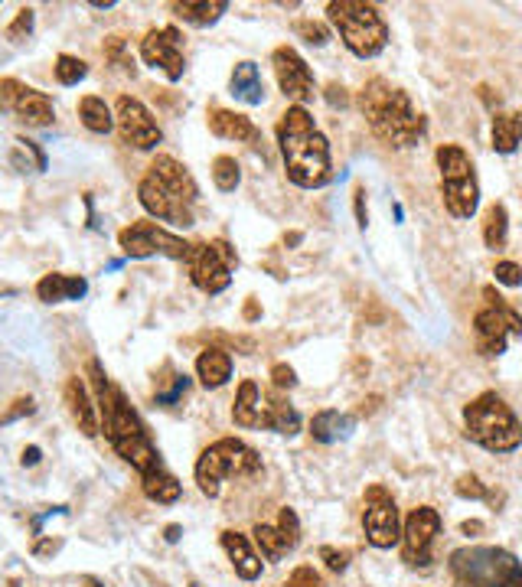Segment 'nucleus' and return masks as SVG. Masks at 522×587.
<instances>
[{
    "mask_svg": "<svg viewBox=\"0 0 522 587\" xmlns=\"http://www.w3.org/2000/svg\"><path fill=\"white\" fill-rule=\"evenodd\" d=\"M89 382L98 402V415H102V431L108 437L111 451H115L124 464L138 470L141 477V490L151 503L170 506L180 499V480L167 470L164 457H160L157 444L151 441V431H147L144 418L138 415V408L128 402L115 379L102 369V362L89 359Z\"/></svg>",
    "mask_w": 522,
    "mask_h": 587,
    "instance_id": "1",
    "label": "nucleus"
},
{
    "mask_svg": "<svg viewBox=\"0 0 522 587\" xmlns=\"http://www.w3.org/2000/svg\"><path fill=\"white\" fill-rule=\"evenodd\" d=\"M278 147L284 157V173L301 190H323L333 180L330 144L317 131L314 115L304 105H288L275 124Z\"/></svg>",
    "mask_w": 522,
    "mask_h": 587,
    "instance_id": "2",
    "label": "nucleus"
},
{
    "mask_svg": "<svg viewBox=\"0 0 522 587\" xmlns=\"http://www.w3.org/2000/svg\"><path fill=\"white\" fill-rule=\"evenodd\" d=\"M356 105L363 111L369 131L376 134L385 147H392V151L418 147V141L428 131V121L415 108L412 95L382 76L369 79L363 89H359Z\"/></svg>",
    "mask_w": 522,
    "mask_h": 587,
    "instance_id": "3",
    "label": "nucleus"
},
{
    "mask_svg": "<svg viewBox=\"0 0 522 587\" xmlns=\"http://www.w3.org/2000/svg\"><path fill=\"white\" fill-rule=\"evenodd\" d=\"M138 203L157 222H170L177 229L196 226V203H200V183L177 157L157 154L138 183Z\"/></svg>",
    "mask_w": 522,
    "mask_h": 587,
    "instance_id": "4",
    "label": "nucleus"
},
{
    "mask_svg": "<svg viewBox=\"0 0 522 587\" xmlns=\"http://www.w3.org/2000/svg\"><path fill=\"white\" fill-rule=\"evenodd\" d=\"M464 437L490 454H513L522 447V424L503 395L480 392L464 405Z\"/></svg>",
    "mask_w": 522,
    "mask_h": 587,
    "instance_id": "5",
    "label": "nucleus"
},
{
    "mask_svg": "<svg viewBox=\"0 0 522 587\" xmlns=\"http://www.w3.org/2000/svg\"><path fill=\"white\" fill-rule=\"evenodd\" d=\"M232 421L245 431H275L284 437L301 431V415L288 402V392L275 389V385L261 389L255 379H242L232 402Z\"/></svg>",
    "mask_w": 522,
    "mask_h": 587,
    "instance_id": "6",
    "label": "nucleus"
},
{
    "mask_svg": "<svg viewBox=\"0 0 522 587\" xmlns=\"http://www.w3.org/2000/svg\"><path fill=\"white\" fill-rule=\"evenodd\" d=\"M451 587H522V561L500 545H464L447 558Z\"/></svg>",
    "mask_w": 522,
    "mask_h": 587,
    "instance_id": "7",
    "label": "nucleus"
},
{
    "mask_svg": "<svg viewBox=\"0 0 522 587\" xmlns=\"http://www.w3.org/2000/svg\"><path fill=\"white\" fill-rule=\"evenodd\" d=\"M327 17L337 27L343 46L356 59H376L389 46V23L379 14L376 4L363 0H330Z\"/></svg>",
    "mask_w": 522,
    "mask_h": 587,
    "instance_id": "8",
    "label": "nucleus"
},
{
    "mask_svg": "<svg viewBox=\"0 0 522 587\" xmlns=\"http://www.w3.org/2000/svg\"><path fill=\"white\" fill-rule=\"evenodd\" d=\"M438 160V177H441V199L447 216L470 219L480 209V180L477 167L461 144H441L434 151Z\"/></svg>",
    "mask_w": 522,
    "mask_h": 587,
    "instance_id": "9",
    "label": "nucleus"
},
{
    "mask_svg": "<svg viewBox=\"0 0 522 587\" xmlns=\"http://www.w3.org/2000/svg\"><path fill=\"white\" fill-rule=\"evenodd\" d=\"M261 470V457L255 447H248L239 437H219L216 444H209L196 460V486L200 493L216 499L222 490V480L229 477H255Z\"/></svg>",
    "mask_w": 522,
    "mask_h": 587,
    "instance_id": "10",
    "label": "nucleus"
},
{
    "mask_svg": "<svg viewBox=\"0 0 522 587\" xmlns=\"http://www.w3.org/2000/svg\"><path fill=\"white\" fill-rule=\"evenodd\" d=\"M483 307L474 317V349L483 359H496L506 353L509 340L522 336V314L496 291L493 284L483 287Z\"/></svg>",
    "mask_w": 522,
    "mask_h": 587,
    "instance_id": "11",
    "label": "nucleus"
},
{
    "mask_svg": "<svg viewBox=\"0 0 522 587\" xmlns=\"http://www.w3.org/2000/svg\"><path fill=\"white\" fill-rule=\"evenodd\" d=\"M239 268V255L226 239L213 242H193V252L186 258V271L196 291H203L209 297L222 294L232 284V271Z\"/></svg>",
    "mask_w": 522,
    "mask_h": 587,
    "instance_id": "12",
    "label": "nucleus"
},
{
    "mask_svg": "<svg viewBox=\"0 0 522 587\" xmlns=\"http://www.w3.org/2000/svg\"><path fill=\"white\" fill-rule=\"evenodd\" d=\"M118 245L128 258L164 255V258H173V261H183V265L193 252V242H186V239H180V235L167 232L164 226H157L154 219H134L131 226H124L118 232Z\"/></svg>",
    "mask_w": 522,
    "mask_h": 587,
    "instance_id": "13",
    "label": "nucleus"
},
{
    "mask_svg": "<svg viewBox=\"0 0 522 587\" xmlns=\"http://www.w3.org/2000/svg\"><path fill=\"white\" fill-rule=\"evenodd\" d=\"M363 532H366V542L372 548H392L402 542V512H399V503H395V496L385 490L382 483H372L366 496H363Z\"/></svg>",
    "mask_w": 522,
    "mask_h": 587,
    "instance_id": "14",
    "label": "nucleus"
},
{
    "mask_svg": "<svg viewBox=\"0 0 522 587\" xmlns=\"http://www.w3.org/2000/svg\"><path fill=\"white\" fill-rule=\"evenodd\" d=\"M115 128L121 141L134 151H154L157 144H164V131L154 121L151 108L134 95H121L115 102Z\"/></svg>",
    "mask_w": 522,
    "mask_h": 587,
    "instance_id": "15",
    "label": "nucleus"
},
{
    "mask_svg": "<svg viewBox=\"0 0 522 587\" xmlns=\"http://www.w3.org/2000/svg\"><path fill=\"white\" fill-rule=\"evenodd\" d=\"M441 535V512L434 506H418L405 516L402 526V561L412 568L431 565V545Z\"/></svg>",
    "mask_w": 522,
    "mask_h": 587,
    "instance_id": "16",
    "label": "nucleus"
},
{
    "mask_svg": "<svg viewBox=\"0 0 522 587\" xmlns=\"http://www.w3.org/2000/svg\"><path fill=\"white\" fill-rule=\"evenodd\" d=\"M0 102L7 111H14L17 121H23L27 128H49L56 121V105L46 92L23 85L17 79H0Z\"/></svg>",
    "mask_w": 522,
    "mask_h": 587,
    "instance_id": "17",
    "label": "nucleus"
},
{
    "mask_svg": "<svg viewBox=\"0 0 522 587\" xmlns=\"http://www.w3.org/2000/svg\"><path fill=\"white\" fill-rule=\"evenodd\" d=\"M141 59L144 66L164 72L167 82H180L186 72V56H183V33L177 27H157L147 30L141 40Z\"/></svg>",
    "mask_w": 522,
    "mask_h": 587,
    "instance_id": "18",
    "label": "nucleus"
},
{
    "mask_svg": "<svg viewBox=\"0 0 522 587\" xmlns=\"http://www.w3.org/2000/svg\"><path fill=\"white\" fill-rule=\"evenodd\" d=\"M271 69H275L278 89L284 98H291L294 105H307L314 98V72H310L307 59L297 53L294 46H275L271 53Z\"/></svg>",
    "mask_w": 522,
    "mask_h": 587,
    "instance_id": "19",
    "label": "nucleus"
},
{
    "mask_svg": "<svg viewBox=\"0 0 522 587\" xmlns=\"http://www.w3.org/2000/svg\"><path fill=\"white\" fill-rule=\"evenodd\" d=\"M95 392L85 385L82 376H69L66 379V389H62V398H66V408L72 421H76V428L85 434V437H95L102 431V415H98V402L92 398Z\"/></svg>",
    "mask_w": 522,
    "mask_h": 587,
    "instance_id": "20",
    "label": "nucleus"
},
{
    "mask_svg": "<svg viewBox=\"0 0 522 587\" xmlns=\"http://www.w3.org/2000/svg\"><path fill=\"white\" fill-rule=\"evenodd\" d=\"M209 131L222 137V141L252 144V147L261 144V131L255 128V121L232 108H209Z\"/></svg>",
    "mask_w": 522,
    "mask_h": 587,
    "instance_id": "21",
    "label": "nucleus"
},
{
    "mask_svg": "<svg viewBox=\"0 0 522 587\" xmlns=\"http://www.w3.org/2000/svg\"><path fill=\"white\" fill-rule=\"evenodd\" d=\"M219 545L226 548L232 568L242 581H258L261 578V555L252 548V542H248V535L226 529L219 535Z\"/></svg>",
    "mask_w": 522,
    "mask_h": 587,
    "instance_id": "22",
    "label": "nucleus"
},
{
    "mask_svg": "<svg viewBox=\"0 0 522 587\" xmlns=\"http://www.w3.org/2000/svg\"><path fill=\"white\" fill-rule=\"evenodd\" d=\"M85 294H89V281H85L82 274H62V271H53V274H43L40 284H36V297H40L43 304L82 301Z\"/></svg>",
    "mask_w": 522,
    "mask_h": 587,
    "instance_id": "23",
    "label": "nucleus"
},
{
    "mask_svg": "<svg viewBox=\"0 0 522 587\" xmlns=\"http://www.w3.org/2000/svg\"><path fill=\"white\" fill-rule=\"evenodd\" d=\"M229 92L232 98H239L242 105H265V79H261V69L255 66L252 59L235 62L232 76H229Z\"/></svg>",
    "mask_w": 522,
    "mask_h": 587,
    "instance_id": "24",
    "label": "nucleus"
},
{
    "mask_svg": "<svg viewBox=\"0 0 522 587\" xmlns=\"http://www.w3.org/2000/svg\"><path fill=\"white\" fill-rule=\"evenodd\" d=\"M353 428H356V418L346 415V411H340V408H323L310 418V437H314L317 444L346 441V437L353 434Z\"/></svg>",
    "mask_w": 522,
    "mask_h": 587,
    "instance_id": "25",
    "label": "nucleus"
},
{
    "mask_svg": "<svg viewBox=\"0 0 522 587\" xmlns=\"http://www.w3.org/2000/svg\"><path fill=\"white\" fill-rule=\"evenodd\" d=\"M196 379H200L203 389H222L232 379V356L229 349L222 346H206L200 356H196Z\"/></svg>",
    "mask_w": 522,
    "mask_h": 587,
    "instance_id": "26",
    "label": "nucleus"
},
{
    "mask_svg": "<svg viewBox=\"0 0 522 587\" xmlns=\"http://www.w3.org/2000/svg\"><path fill=\"white\" fill-rule=\"evenodd\" d=\"M170 10L173 17L190 23V27H213L229 10V4L226 0H177V4H170Z\"/></svg>",
    "mask_w": 522,
    "mask_h": 587,
    "instance_id": "27",
    "label": "nucleus"
},
{
    "mask_svg": "<svg viewBox=\"0 0 522 587\" xmlns=\"http://www.w3.org/2000/svg\"><path fill=\"white\" fill-rule=\"evenodd\" d=\"M490 141L496 154H513L522 144V111H500V115H493Z\"/></svg>",
    "mask_w": 522,
    "mask_h": 587,
    "instance_id": "28",
    "label": "nucleus"
},
{
    "mask_svg": "<svg viewBox=\"0 0 522 587\" xmlns=\"http://www.w3.org/2000/svg\"><path fill=\"white\" fill-rule=\"evenodd\" d=\"M79 121L92 134H111L115 131V111H111L105 105V98H98V95H85L79 102Z\"/></svg>",
    "mask_w": 522,
    "mask_h": 587,
    "instance_id": "29",
    "label": "nucleus"
},
{
    "mask_svg": "<svg viewBox=\"0 0 522 587\" xmlns=\"http://www.w3.org/2000/svg\"><path fill=\"white\" fill-rule=\"evenodd\" d=\"M483 242H487L490 252H503L509 242V212L503 203H493L483 212Z\"/></svg>",
    "mask_w": 522,
    "mask_h": 587,
    "instance_id": "30",
    "label": "nucleus"
},
{
    "mask_svg": "<svg viewBox=\"0 0 522 587\" xmlns=\"http://www.w3.org/2000/svg\"><path fill=\"white\" fill-rule=\"evenodd\" d=\"M252 535H255V545L261 548V558H265V561H281L284 555L291 552L278 526H268V522H258V526L252 529Z\"/></svg>",
    "mask_w": 522,
    "mask_h": 587,
    "instance_id": "31",
    "label": "nucleus"
},
{
    "mask_svg": "<svg viewBox=\"0 0 522 587\" xmlns=\"http://www.w3.org/2000/svg\"><path fill=\"white\" fill-rule=\"evenodd\" d=\"M213 183H216L219 193H235V190H239V183H242L239 160L229 157V154H219L213 160Z\"/></svg>",
    "mask_w": 522,
    "mask_h": 587,
    "instance_id": "32",
    "label": "nucleus"
},
{
    "mask_svg": "<svg viewBox=\"0 0 522 587\" xmlns=\"http://www.w3.org/2000/svg\"><path fill=\"white\" fill-rule=\"evenodd\" d=\"M102 56L108 66H115L118 72H124V76H134V56L128 53V40L124 36H108L105 46H102Z\"/></svg>",
    "mask_w": 522,
    "mask_h": 587,
    "instance_id": "33",
    "label": "nucleus"
},
{
    "mask_svg": "<svg viewBox=\"0 0 522 587\" xmlns=\"http://www.w3.org/2000/svg\"><path fill=\"white\" fill-rule=\"evenodd\" d=\"M53 72H56V82H59V85H66V89H72V85H79L85 76H89V66H85V62H82L79 56L62 53V56H56Z\"/></svg>",
    "mask_w": 522,
    "mask_h": 587,
    "instance_id": "34",
    "label": "nucleus"
},
{
    "mask_svg": "<svg viewBox=\"0 0 522 587\" xmlns=\"http://www.w3.org/2000/svg\"><path fill=\"white\" fill-rule=\"evenodd\" d=\"M186 392H190V379L180 376V372H170V379H164L157 385L154 392V402L164 405V408H173L180 402V398H186Z\"/></svg>",
    "mask_w": 522,
    "mask_h": 587,
    "instance_id": "35",
    "label": "nucleus"
},
{
    "mask_svg": "<svg viewBox=\"0 0 522 587\" xmlns=\"http://www.w3.org/2000/svg\"><path fill=\"white\" fill-rule=\"evenodd\" d=\"M294 33L301 36V40H307L310 46H327L330 43V27L327 23H320V20H297Z\"/></svg>",
    "mask_w": 522,
    "mask_h": 587,
    "instance_id": "36",
    "label": "nucleus"
},
{
    "mask_svg": "<svg viewBox=\"0 0 522 587\" xmlns=\"http://www.w3.org/2000/svg\"><path fill=\"white\" fill-rule=\"evenodd\" d=\"M278 529L284 535V542H288V548L294 552V548L301 545V519H297V512L291 506H284L278 512Z\"/></svg>",
    "mask_w": 522,
    "mask_h": 587,
    "instance_id": "37",
    "label": "nucleus"
},
{
    "mask_svg": "<svg viewBox=\"0 0 522 587\" xmlns=\"http://www.w3.org/2000/svg\"><path fill=\"white\" fill-rule=\"evenodd\" d=\"M33 20H36V14H33V7H23L20 14L14 17V23H7V40L10 43H23L27 36L33 33Z\"/></svg>",
    "mask_w": 522,
    "mask_h": 587,
    "instance_id": "38",
    "label": "nucleus"
},
{
    "mask_svg": "<svg viewBox=\"0 0 522 587\" xmlns=\"http://www.w3.org/2000/svg\"><path fill=\"white\" fill-rule=\"evenodd\" d=\"M454 493L461 499H483V496H487V486L480 483L477 473H464V477H457Z\"/></svg>",
    "mask_w": 522,
    "mask_h": 587,
    "instance_id": "39",
    "label": "nucleus"
},
{
    "mask_svg": "<svg viewBox=\"0 0 522 587\" xmlns=\"http://www.w3.org/2000/svg\"><path fill=\"white\" fill-rule=\"evenodd\" d=\"M320 558H323V565H327L333 574H340V571H346L350 568V552H346V548H333V545H323L320 548Z\"/></svg>",
    "mask_w": 522,
    "mask_h": 587,
    "instance_id": "40",
    "label": "nucleus"
},
{
    "mask_svg": "<svg viewBox=\"0 0 522 587\" xmlns=\"http://www.w3.org/2000/svg\"><path fill=\"white\" fill-rule=\"evenodd\" d=\"M496 284H503V287H522V268L516 265V261H496Z\"/></svg>",
    "mask_w": 522,
    "mask_h": 587,
    "instance_id": "41",
    "label": "nucleus"
},
{
    "mask_svg": "<svg viewBox=\"0 0 522 587\" xmlns=\"http://www.w3.org/2000/svg\"><path fill=\"white\" fill-rule=\"evenodd\" d=\"M271 385L281 392H291L297 385V372L288 366V362H278V366H271Z\"/></svg>",
    "mask_w": 522,
    "mask_h": 587,
    "instance_id": "42",
    "label": "nucleus"
},
{
    "mask_svg": "<svg viewBox=\"0 0 522 587\" xmlns=\"http://www.w3.org/2000/svg\"><path fill=\"white\" fill-rule=\"evenodd\" d=\"M288 587H323V581H320V574L310 568V565H301L288 578Z\"/></svg>",
    "mask_w": 522,
    "mask_h": 587,
    "instance_id": "43",
    "label": "nucleus"
},
{
    "mask_svg": "<svg viewBox=\"0 0 522 587\" xmlns=\"http://www.w3.org/2000/svg\"><path fill=\"white\" fill-rule=\"evenodd\" d=\"M323 98H327V105H330V108H346V105H350L346 85H340V82H330L327 89H323Z\"/></svg>",
    "mask_w": 522,
    "mask_h": 587,
    "instance_id": "44",
    "label": "nucleus"
},
{
    "mask_svg": "<svg viewBox=\"0 0 522 587\" xmlns=\"http://www.w3.org/2000/svg\"><path fill=\"white\" fill-rule=\"evenodd\" d=\"M353 206H356V226L366 229L369 226V209H366V186H356L353 190Z\"/></svg>",
    "mask_w": 522,
    "mask_h": 587,
    "instance_id": "45",
    "label": "nucleus"
},
{
    "mask_svg": "<svg viewBox=\"0 0 522 587\" xmlns=\"http://www.w3.org/2000/svg\"><path fill=\"white\" fill-rule=\"evenodd\" d=\"M33 411H36V405H33V398H30V395H27V398H17V402H14V408H10L7 415H4V424L17 421L20 415H33Z\"/></svg>",
    "mask_w": 522,
    "mask_h": 587,
    "instance_id": "46",
    "label": "nucleus"
},
{
    "mask_svg": "<svg viewBox=\"0 0 522 587\" xmlns=\"http://www.w3.org/2000/svg\"><path fill=\"white\" fill-rule=\"evenodd\" d=\"M59 545H62L59 539H56V542H36V545H33V555H36V558H43V555H56V552H59Z\"/></svg>",
    "mask_w": 522,
    "mask_h": 587,
    "instance_id": "47",
    "label": "nucleus"
},
{
    "mask_svg": "<svg viewBox=\"0 0 522 587\" xmlns=\"http://www.w3.org/2000/svg\"><path fill=\"white\" fill-rule=\"evenodd\" d=\"M33 464H40V447H27L23 451V467H33Z\"/></svg>",
    "mask_w": 522,
    "mask_h": 587,
    "instance_id": "48",
    "label": "nucleus"
},
{
    "mask_svg": "<svg viewBox=\"0 0 522 587\" xmlns=\"http://www.w3.org/2000/svg\"><path fill=\"white\" fill-rule=\"evenodd\" d=\"M461 532L464 535H477V532H483V522H477V519L474 522H461Z\"/></svg>",
    "mask_w": 522,
    "mask_h": 587,
    "instance_id": "49",
    "label": "nucleus"
},
{
    "mask_svg": "<svg viewBox=\"0 0 522 587\" xmlns=\"http://www.w3.org/2000/svg\"><path fill=\"white\" fill-rule=\"evenodd\" d=\"M245 317L255 320L258 317V307H255V297H248V307H245Z\"/></svg>",
    "mask_w": 522,
    "mask_h": 587,
    "instance_id": "50",
    "label": "nucleus"
},
{
    "mask_svg": "<svg viewBox=\"0 0 522 587\" xmlns=\"http://www.w3.org/2000/svg\"><path fill=\"white\" fill-rule=\"evenodd\" d=\"M180 539V526H167V542H177Z\"/></svg>",
    "mask_w": 522,
    "mask_h": 587,
    "instance_id": "51",
    "label": "nucleus"
},
{
    "mask_svg": "<svg viewBox=\"0 0 522 587\" xmlns=\"http://www.w3.org/2000/svg\"><path fill=\"white\" fill-rule=\"evenodd\" d=\"M85 587H102V581H98V578H85Z\"/></svg>",
    "mask_w": 522,
    "mask_h": 587,
    "instance_id": "52",
    "label": "nucleus"
},
{
    "mask_svg": "<svg viewBox=\"0 0 522 587\" xmlns=\"http://www.w3.org/2000/svg\"><path fill=\"white\" fill-rule=\"evenodd\" d=\"M190 587H203V584H196V581H193V584H190Z\"/></svg>",
    "mask_w": 522,
    "mask_h": 587,
    "instance_id": "53",
    "label": "nucleus"
}]
</instances>
